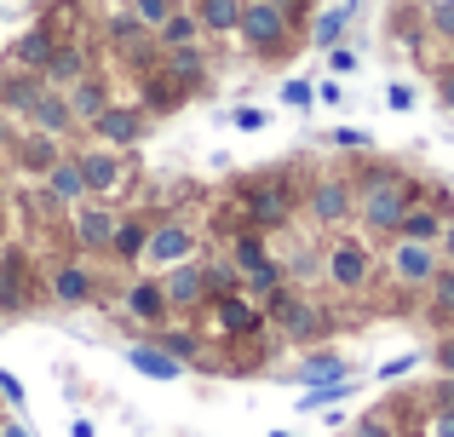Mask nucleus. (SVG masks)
Wrapping results in <instances>:
<instances>
[{"mask_svg":"<svg viewBox=\"0 0 454 437\" xmlns=\"http://www.w3.org/2000/svg\"><path fill=\"white\" fill-rule=\"evenodd\" d=\"M363 214H368V224H380V230H397V219L409 214V184L403 179H380L374 191H368Z\"/></svg>","mask_w":454,"mask_h":437,"instance_id":"obj_1","label":"nucleus"},{"mask_svg":"<svg viewBox=\"0 0 454 437\" xmlns=\"http://www.w3.org/2000/svg\"><path fill=\"white\" fill-rule=\"evenodd\" d=\"M236 29H242L254 46L282 41V6H277V0H254V6H242V12H236Z\"/></svg>","mask_w":454,"mask_h":437,"instance_id":"obj_2","label":"nucleus"},{"mask_svg":"<svg viewBox=\"0 0 454 437\" xmlns=\"http://www.w3.org/2000/svg\"><path fill=\"white\" fill-rule=\"evenodd\" d=\"M270 316H277L288 334H300V339H310V334L322 328V323H317V311H310V305H300L294 293H270Z\"/></svg>","mask_w":454,"mask_h":437,"instance_id":"obj_3","label":"nucleus"},{"mask_svg":"<svg viewBox=\"0 0 454 437\" xmlns=\"http://www.w3.org/2000/svg\"><path fill=\"white\" fill-rule=\"evenodd\" d=\"M236 259H242V270H254V288H259V293L277 288V265L265 259V247H259L254 236H242V242H236Z\"/></svg>","mask_w":454,"mask_h":437,"instance_id":"obj_4","label":"nucleus"},{"mask_svg":"<svg viewBox=\"0 0 454 437\" xmlns=\"http://www.w3.org/2000/svg\"><path fill=\"white\" fill-rule=\"evenodd\" d=\"M363 277H368V254L356 242H340L333 247V282H340V288H356Z\"/></svg>","mask_w":454,"mask_h":437,"instance_id":"obj_5","label":"nucleus"},{"mask_svg":"<svg viewBox=\"0 0 454 437\" xmlns=\"http://www.w3.org/2000/svg\"><path fill=\"white\" fill-rule=\"evenodd\" d=\"M145 254L155 259V265H173V259H184V254H190V236H184V230H155Z\"/></svg>","mask_w":454,"mask_h":437,"instance_id":"obj_6","label":"nucleus"},{"mask_svg":"<svg viewBox=\"0 0 454 437\" xmlns=\"http://www.w3.org/2000/svg\"><path fill=\"white\" fill-rule=\"evenodd\" d=\"M75 173H81V184H92V191H110V184H115V173H121V168H115L110 156H87Z\"/></svg>","mask_w":454,"mask_h":437,"instance_id":"obj_7","label":"nucleus"},{"mask_svg":"<svg viewBox=\"0 0 454 437\" xmlns=\"http://www.w3.org/2000/svg\"><path fill=\"white\" fill-rule=\"evenodd\" d=\"M397 270H403V277H409V282H426V277H432V254H426L420 242L397 247Z\"/></svg>","mask_w":454,"mask_h":437,"instance_id":"obj_8","label":"nucleus"},{"mask_svg":"<svg viewBox=\"0 0 454 437\" xmlns=\"http://www.w3.org/2000/svg\"><path fill=\"white\" fill-rule=\"evenodd\" d=\"M127 363H133V369H145V374H155V380H173V374H178L173 357H161V351H145V346L127 351Z\"/></svg>","mask_w":454,"mask_h":437,"instance_id":"obj_9","label":"nucleus"},{"mask_svg":"<svg viewBox=\"0 0 454 437\" xmlns=\"http://www.w3.org/2000/svg\"><path fill=\"white\" fill-rule=\"evenodd\" d=\"M35 121H41L46 133H64L69 127V104L64 98H35Z\"/></svg>","mask_w":454,"mask_h":437,"instance_id":"obj_10","label":"nucleus"},{"mask_svg":"<svg viewBox=\"0 0 454 437\" xmlns=\"http://www.w3.org/2000/svg\"><path fill=\"white\" fill-rule=\"evenodd\" d=\"M236 0H201V23H207V29H236Z\"/></svg>","mask_w":454,"mask_h":437,"instance_id":"obj_11","label":"nucleus"},{"mask_svg":"<svg viewBox=\"0 0 454 437\" xmlns=\"http://www.w3.org/2000/svg\"><path fill=\"white\" fill-rule=\"evenodd\" d=\"M18 277H23V254H6V265H0V305H18Z\"/></svg>","mask_w":454,"mask_h":437,"instance_id":"obj_12","label":"nucleus"},{"mask_svg":"<svg viewBox=\"0 0 454 437\" xmlns=\"http://www.w3.org/2000/svg\"><path fill=\"white\" fill-rule=\"evenodd\" d=\"M219 323H224V328H231V334H254V328H259V316H254V311H247V305H236V300H224V305H219Z\"/></svg>","mask_w":454,"mask_h":437,"instance_id":"obj_13","label":"nucleus"},{"mask_svg":"<svg viewBox=\"0 0 454 437\" xmlns=\"http://www.w3.org/2000/svg\"><path fill=\"white\" fill-rule=\"evenodd\" d=\"M345 207H351V196H345V184H322V191H317V214H322V219H340Z\"/></svg>","mask_w":454,"mask_h":437,"instance_id":"obj_14","label":"nucleus"},{"mask_svg":"<svg viewBox=\"0 0 454 437\" xmlns=\"http://www.w3.org/2000/svg\"><path fill=\"white\" fill-rule=\"evenodd\" d=\"M52 288H58V300H69V305H75V300H87V270H75V265H69V270H58V282H52Z\"/></svg>","mask_w":454,"mask_h":437,"instance_id":"obj_15","label":"nucleus"},{"mask_svg":"<svg viewBox=\"0 0 454 437\" xmlns=\"http://www.w3.org/2000/svg\"><path fill=\"white\" fill-rule=\"evenodd\" d=\"M98 127L110 138H138V115H121V110H98Z\"/></svg>","mask_w":454,"mask_h":437,"instance_id":"obj_16","label":"nucleus"},{"mask_svg":"<svg viewBox=\"0 0 454 437\" xmlns=\"http://www.w3.org/2000/svg\"><path fill=\"white\" fill-rule=\"evenodd\" d=\"M127 305H133V311L145 316V323H155V316H161V288H150V282H138V288H133V300H127Z\"/></svg>","mask_w":454,"mask_h":437,"instance_id":"obj_17","label":"nucleus"},{"mask_svg":"<svg viewBox=\"0 0 454 437\" xmlns=\"http://www.w3.org/2000/svg\"><path fill=\"white\" fill-rule=\"evenodd\" d=\"M167 293H173L178 305H190V300H201V270H178L173 282H167Z\"/></svg>","mask_w":454,"mask_h":437,"instance_id":"obj_18","label":"nucleus"},{"mask_svg":"<svg viewBox=\"0 0 454 437\" xmlns=\"http://www.w3.org/2000/svg\"><path fill=\"white\" fill-rule=\"evenodd\" d=\"M305 380H310V386H333V380H345V363H340V357H317V363L305 369Z\"/></svg>","mask_w":454,"mask_h":437,"instance_id":"obj_19","label":"nucleus"},{"mask_svg":"<svg viewBox=\"0 0 454 437\" xmlns=\"http://www.w3.org/2000/svg\"><path fill=\"white\" fill-rule=\"evenodd\" d=\"M282 214H288V202H282V191H259V196H254V219L277 224Z\"/></svg>","mask_w":454,"mask_h":437,"instance_id":"obj_20","label":"nucleus"},{"mask_svg":"<svg viewBox=\"0 0 454 437\" xmlns=\"http://www.w3.org/2000/svg\"><path fill=\"white\" fill-rule=\"evenodd\" d=\"M18 58H23L29 69H46V58H52V41H46V35H29V41L18 46Z\"/></svg>","mask_w":454,"mask_h":437,"instance_id":"obj_21","label":"nucleus"},{"mask_svg":"<svg viewBox=\"0 0 454 437\" xmlns=\"http://www.w3.org/2000/svg\"><path fill=\"white\" fill-rule=\"evenodd\" d=\"M110 242H115V254H145V230H138V224H121V230H110Z\"/></svg>","mask_w":454,"mask_h":437,"instance_id":"obj_22","label":"nucleus"},{"mask_svg":"<svg viewBox=\"0 0 454 437\" xmlns=\"http://www.w3.org/2000/svg\"><path fill=\"white\" fill-rule=\"evenodd\" d=\"M75 110H81V115H98V110H104L98 81H81V87H75Z\"/></svg>","mask_w":454,"mask_h":437,"instance_id":"obj_23","label":"nucleus"},{"mask_svg":"<svg viewBox=\"0 0 454 437\" xmlns=\"http://www.w3.org/2000/svg\"><path fill=\"white\" fill-rule=\"evenodd\" d=\"M345 35V12H322V23H317V46H333Z\"/></svg>","mask_w":454,"mask_h":437,"instance_id":"obj_24","label":"nucleus"},{"mask_svg":"<svg viewBox=\"0 0 454 437\" xmlns=\"http://www.w3.org/2000/svg\"><path fill=\"white\" fill-rule=\"evenodd\" d=\"M110 230H115V224L104 219V214H87V219H81V242H110Z\"/></svg>","mask_w":454,"mask_h":437,"instance_id":"obj_25","label":"nucleus"},{"mask_svg":"<svg viewBox=\"0 0 454 437\" xmlns=\"http://www.w3.org/2000/svg\"><path fill=\"white\" fill-rule=\"evenodd\" d=\"M46 69H52L58 81H69V75H81V52H58V58H46Z\"/></svg>","mask_w":454,"mask_h":437,"instance_id":"obj_26","label":"nucleus"},{"mask_svg":"<svg viewBox=\"0 0 454 437\" xmlns=\"http://www.w3.org/2000/svg\"><path fill=\"white\" fill-rule=\"evenodd\" d=\"M397 224H403V230L414 236V242H420V236H432V230H437V219H432V214H403Z\"/></svg>","mask_w":454,"mask_h":437,"instance_id":"obj_27","label":"nucleus"},{"mask_svg":"<svg viewBox=\"0 0 454 437\" xmlns=\"http://www.w3.org/2000/svg\"><path fill=\"white\" fill-rule=\"evenodd\" d=\"M167 12H173V0H138V18L145 23H167Z\"/></svg>","mask_w":454,"mask_h":437,"instance_id":"obj_28","label":"nucleus"},{"mask_svg":"<svg viewBox=\"0 0 454 437\" xmlns=\"http://www.w3.org/2000/svg\"><path fill=\"white\" fill-rule=\"evenodd\" d=\"M52 184H58V196H81V173H75V168H58Z\"/></svg>","mask_w":454,"mask_h":437,"instance_id":"obj_29","label":"nucleus"},{"mask_svg":"<svg viewBox=\"0 0 454 437\" xmlns=\"http://www.w3.org/2000/svg\"><path fill=\"white\" fill-rule=\"evenodd\" d=\"M161 29H167V41H190V18H173V12H167Z\"/></svg>","mask_w":454,"mask_h":437,"instance_id":"obj_30","label":"nucleus"},{"mask_svg":"<svg viewBox=\"0 0 454 437\" xmlns=\"http://www.w3.org/2000/svg\"><path fill=\"white\" fill-rule=\"evenodd\" d=\"M167 351H178V357H196V339H190V334H173V339H167Z\"/></svg>","mask_w":454,"mask_h":437,"instance_id":"obj_31","label":"nucleus"},{"mask_svg":"<svg viewBox=\"0 0 454 437\" xmlns=\"http://www.w3.org/2000/svg\"><path fill=\"white\" fill-rule=\"evenodd\" d=\"M173 69H178V75H196L201 58H196V52H178V58H173Z\"/></svg>","mask_w":454,"mask_h":437,"instance_id":"obj_32","label":"nucleus"},{"mask_svg":"<svg viewBox=\"0 0 454 437\" xmlns=\"http://www.w3.org/2000/svg\"><path fill=\"white\" fill-rule=\"evenodd\" d=\"M432 437H454V409H443V415H437V426H432Z\"/></svg>","mask_w":454,"mask_h":437,"instance_id":"obj_33","label":"nucleus"},{"mask_svg":"<svg viewBox=\"0 0 454 437\" xmlns=\"http://www.w3.org/2000/svg\"><path fill=\"white\" fill-rule=\"evenodd\" d=\"M437 29L454 35V0H443V6H437Z\"/></svg>","mask_w":454,"mask_h":437,"instance_id":"obj_34","label":"nucleus"},{"mask_svg":"<svg viewBox=\"0 0 454 437\" xmlns=\"http://www.w3.org/2000/svg\"><path fill=\"white\" fill-rule=\"evenodd\" d=\"M356 437H391V432H386V420H363V426H356Z\"/></svg>","mask_w":454,"mask_h":437,"instance_id":"obj_35","label":"nucleus"},{"mask_svg":"<svg viewBox=\"0 0 454 437\" xmlns=\"http://www.w3.org/2000/svg\"><path fill=\"white\" fill-rule=\"evenodd\" d=\"M0 392H6V397H12V403H18V397H23V386H18V380H12V374H0Z\"/></svg>","mask_w":454,"mask_h":437,"instance_id":"obj_36","label":"nucleus"},{"mask_svg":"<svg viewBox=\"0 0 454 437\" xmlns=\"http://www.w3.org/2000/svg\"><path fill=\"white\" fill-rule=\"evenodd\" d=\"M443 369L454 374V339H449V346H443Z\"/></svg>","mask_w":454,"mask_h":437,"instance_id":"obj_37","label":"nucleus"},{"mask_svg":"<svg viewBox=\"0 0 454 437\" xmlns=\"http://www.w3.org/2000/svg\"><path fill=\"white\" fill-rule=\"evenodd\" d=\"M443 104H449V110H454V75L443 81Z\"/></svg>","mask_w":454,"mask_h":437,"instance_id":"obj_38","label":"nucleus"},{"mask_svg":"<svg viewBox=\"0 0 454 437\" xmlns=\"http://www.w3.org/2000/svg\"><path fill=\"white\" fill-rule=\"evenodd\" d=\"M443 305H454V277H449V282H443Z\"/></svg>","mask_w":454,"mask_h":437,"instance_id":"obj_39","label":"nucleus"},{"mask_svg":"<svg viewBox=\"0 0 454 437\" xmlns=\"http://www.w3.org/2000/svg\"><path fill=\"white\" fill-rule=\"evenodd\" d=\"M443 409H454V386H443Z\"/></svg>","mask_w":454,"mask_h":437,"instance_id":"obj_40","label":"nucleus"},{"mask_svg":"<svg viewBox=\"0 0 454 437\" xmlns=\"http://www.w3.org/2000/svg\"><path fill=\"white\" fill-rule=\"evenodd\" d=\"M449 254H454V224H449Z\"/></svg>","mask_w":454,"mask_h":437,"instance_id":"obj_41","label":"nucleus"}]
</instances>
